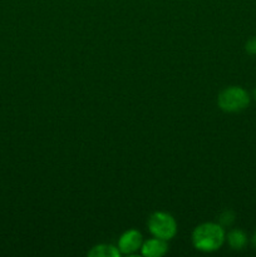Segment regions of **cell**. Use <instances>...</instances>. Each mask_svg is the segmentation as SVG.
Wrapping results in <instances>:
<instances>
[{
    "mask_svg": "<svg viewBox=\"0 0 256 257\" xmlns=\"http://www.w3.org/2000/svg\"><path fill=\"white\" fill-rule=\"evenodd\" d=\"M252 245H253V247L256 248V232L253 233V236H252Z\"/></svg>",
    "mask_w": 256,
    "mask_h": 257,
    "instance_id": "cell-10",
    "label": "cell"
},
{
    "mask_svg": "<svg viewBox=\"0 0 256 257\" xmlns=\"http://www.w3.org/2000/svg\"><path fill=\"white\" fill-rule=\"evenodd\" d=\"M235 221V213L232 211H223L220 215V225L222 226H231Z\"/></svg>",
    "mask_w": 256,
    "mask_h": 257,
    "instance_id": "cell-8",
    "label": "cell"
},
{
    "mask_svg": "<svg viewBox=\"0 0 256 257\" xmlns=\"http://www.w3.org/2000/svg\"><path fill=\"white\" fill-rule=\"evenodd\" d=\"M227 242L232 250H242L246 245H247V236L242 230L238 228H233L226 236Z\"/></svg>",
    "mask_w": 256,
    "mask_h": 257,
    "instance_id": "cell-6",
    "label": "cell"
},
{
    "mask_svg": "<svg viewBox=\"0 0 256 257\" xmlns=\"http://www.w3.org/2000/svg\"><path fill=\"white\" fill-rule=\"evenodd\" d=\"M245 50L250 55H256V37L250 38L245 44Z\"/></svg>",
    "mask_w": 256,
    "mask_h": 257,
    "instance_id": "cell-9",
    "label": "cell"
},
{
    "mask_svg": "<svg viewBox=\"0 0 256 257\" xmlns=\"http://www.w3.org/2000/svg\"><path fill=\"white\" fill-rule=\"evenodd\" d=\"M143 243L142 233L140 231L131 228V230L125 231L120 235L119 240H118V250L120 253L124 255H131V253L136 252L141 248Z\"/></svg>",
    "mask_w": 256,
    "mask_h": 257,
    "instance_id": "cell-4",
    "label": "cell"
},
{
    "mask_svg": "<svg viewBox=\"0 0 256 257\" xmlns=\"http://www.w3.org/2000/svg\"><path fill=\"white\" fill-rule=\"evenodd\" d=\"M225 230L215 222H205L197 226L192 232V243L198 251L213 252L225 242Z\"/></svg>",
    "mask_w": 256,
    "mask_h": 257,
    "instance_id": "cell-1",
    "label": "cell"
},
{
    "mask_svg": "<svg viewBox=\"0 0 256 257\" xmlns=\"http://www.w3.org/2000/svg\"><path fill=\"white\" fill-rule=\"evenodd\" d=\"M252 94H253V99L256 100V88H255V89H253V93H252Z\"/></svg>",
    "mask_w": 256,
    "mask_h": 257,
    "instance_id": "cell-11",
    "label": "cell"
},
{
    "mask_svg": "<svg viewBox=\"0 0 256 257\" xmlns=\"http://www.w3.org/2000/svg\"><path fill=\"white\" fill-rule=\"evenodd\" d=\"M168 251L167 241L161 238H150L141 246V252L146 257H162Z\"/></svg>",
    "mask_w": 256,
    "mask_h": 257,
    "instance_id": "cell-5",
    "label": "cell"
},
{
    "mask_svg": "<svg viewBox=\"0 0 256 257\" xmlns=\"http://www.w3.org/2000/svg\"><path fill=\"white\" fill-rule=\"evenodd\" d=\"M89 257H119L120 252L118 247L113 245H105V243H100V245H95L92 247V250L88 252Z\"/></svg>",
    "mask_w": 256,
    "mask_h": 257,
    "instance_id": "cell-7",
    "label": "cell"
},
{
    "mask_svg": "<svg viewBox=\"0 0 256 257\" xmlns=\"http://www.w3.org/2000/svg\"><path fill=\"white\" fill-rule=\"evenodd\" d=\"M217 104L220 109L227 113H237L246 109L250 104V95L242 87H227L218 94Z\"/></svg>",
    "mask_w": 256,
    "mask_h": 257,
    "instance_id": "cell-2",
    "label": "cell"
},
{
    "mask_svg": "<svg viewBox=\"0 0 256 257\" xmlns=\"http://www.w3.org/2000/svg\"><path fill=\"white\" fill-rule=\"evenodd\" d=\"M148 230L152 233L153 237L161 238V240L170 241L177 233V222L175 218L167 212L157 211L152 213L148 218Z\"/></svg>",
    "mask_w": 256,
    "mask_h": 257,
    "instance_id": "cell-3",
    "label": "cell"
}]
</instances>
